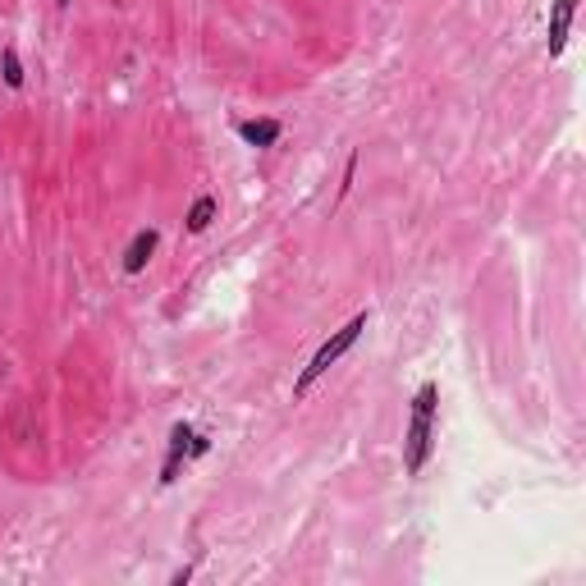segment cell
Masks as SVG:
<instances>
[{
  "label": "cell",
  "instance_id": "8fae6325",
  "mask_svg": "<svg viewBox=\"0 0 586 586\" xmlns=\"http://www.w3.org/2000/svg\"><path fill=\"white\" fill-rule=\"evenodd\" d=\"M193 582V564H184V568H174L170 573V586H188Z\"/></svg>",
  "mask_w": 586,
  "mask_h": 586
},
{
  "label": "cell",
  "instance_id": "7a4b0ae2",
  "mask_svg": "<svg viewBox=\"0 0 586 586\" xmlns=\"http://www.w3.org/2000/svg\"><path fill=\"white\" fill-rule=\"evenodd\" d=\"M367 326H371V312H358L353 321H344V326H339L335 335L326 339V344L316 348V353H312V362H307V367L298 371V380H293V399H307V390H312L316 380L326 376V371L335 367V362L344 358V353H353V344L362 339V330H367Z\"/></svg>",
  "mask_w": 586,
  "mask_h": 586
},
{
  "label": "cell",
  "instance_id": "5b68a950",
  "mask_svg": "<svg viewBox=\"0 0 586 586\" xmlns=\"http://www.w3.org/2000/svg\"><path fill=\"white\" fill-rule=\"evenodd\" d=\"M577 19V0H550V60L568 51V33Z\"/></svg>",
  "mask_w": 586,
  "mask_h": 586
},
{
  "label": "cell",
  "instance_id": "7c38bea8",
  "mask_svg": "<svg viewBox=\"0 0 586 586\" xmlns=\"http://www.w3.org/2000/svg\"><path fill=\"white\" fill-rule=\"evenodd\" d=\"M55 5H60V10H65V5H69V0H55Z\"/></svg>",
  "mask_w": 586,
  "mask_h": 586
},
{
  "label": "cell",
  "instance_id": "52a82bcc",
  "mask_svg": "<svg viewBox=\"0 0 586 586\" xmlns=\"http://www.w3.org/2000/svg\"><path fill=\"white\" fill-rule=\"evenodd\" d=\"M216 216H220V197L216 193H197L193 207H188V216H184V229L188 234H207V229L216 225Z\"/></svg>",
  "mask_w": 586,
  "mask_h": 586
},
{
  "label": "cell",
  "instance_id": "ba28073f",
  "mask_svg": "<svg viewBox=\"0 0 586 586\" xmlns=\"http://www.w3.org/2000/svg\"><path fill=\"white\" fill-rule=\"evenodd\" d=\"M0 78H5V87H10V92H19L23 87V60H19V51H14V46H0Z\"/></svg>",
  "mask_w": 586,
  "mask_h": 586
},
{
  "label": "cell",
  "instance_id": "6da1fadb",
  "mask_svg": "<svg viewBox=\"0 0 586 586\" xmlns=\"http://www.w3.org/2000/svg\"><path fill=\"white\" fill-rule=\"evenodd\" d=\"M435 413H440V385H435V380H422L413 394V408H408V426H403V472H408V477H422V467L431 463Z\"/></svg>",
  "mask_w": 586,
  "mask_h": 586
},
{
  "label": "cell",
  "instance_id": "8992f818",
  "mask_svg": "<svg viewBox=\"0 0 586 586\" xmlns=\"http://www.w3.org/2000/svg\"><path fill=\"white\" fill-rule=\"evenodd\" d=\"M234 133H239L248 147L266 152V147H275V142L284 138V124L271 120V115H257V120H234Z\"/></svg>",
  "mask_w": 586,
  "mask_h": 586
},
{
  "label": "cell",
  "instance_id": "3957f363",
  "mask_svg": "<svg viewBox=\"0 0 586 586\" xmlns=\"http://www.w3.org/2000/svg\"><path fill=\"white\" fill-rule=\"evenodd\" d=\"M188 445H193V422H174L165 440V463H161V486H174L179 472L188 467Z\"/></svg>",
  "mask_w": 586,
  "mask_h": 586
},
{
  "label": "cell",
  "instance_id": "9c48e42d",
  "mask_svg": "<svg viewBox=\"0 0 586 586\" xmlns=\"http://www.w3.org/2000/svg\"><path fill=\"white\" fill-rule=\"evenodd\" d=\"M353 179H358V152H348V161H344V179H339V197H335V207L344 202L348 193H353Z\"/></svg>",
  "mask_w": 586,
  "mask_h": 586
},
{
  "label": "cell",
  "instance_id": "30bf717a",
  "mask_svg": "<svg viewBox=\"0 0 586 586\" xmlns=\"http://www.w3.org/2000/svg\"><path fill=\"white\" fill-rule=\"evenodd\" d=\"M211 454V435L193 431V445H188V463H197V458H207Z\"/></svg>",
  "mask_w": 586,
  "mask_h": 586
},
{
  "label": "cell",
  "instance_id": "277c9868",
  "mask_svg": "<svg viewBox=\"0 0 586 586\" xmlns=\"http://www.w3.org/2000/svg\"><path fill=\"white\" fill-rule=\"evenodd\" d=\"M156 248H161V229H156V225H142L138 234L124 243V261H120L124 275H142V271H147V261L156 257Z\"/></svg>",
  "mask_w": 586,
  "mask_h": 586
}]
</instances>
